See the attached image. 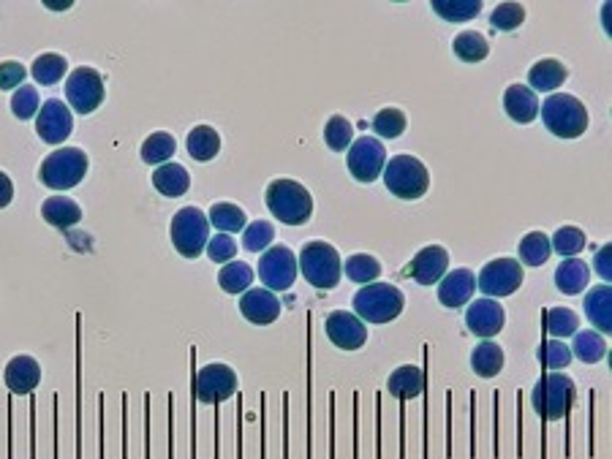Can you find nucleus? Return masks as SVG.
I'll list each match as a JSON object with an SVG mask.
<instances>
[{
    "instance_id": "1",
    "label": "nucleus",
    "mask_w": 612,
    "mask_h": 459,
    "mask_svg": "<svg viewBox=\"0 0 612 459\" xmlns=\"http://www.w3.org/2000/svg\"><path fill=\"white\" fill-rule=\"evenodd\" d=\"M267 210L286 226H302L313 215V196L300 182L278 177L267 185Z\"/></svg>"
},
{
    "instance_id": "2",
    "label": "nucleus",
    "mask_w": 612,
    "mask_h": 459,
    "mask_svg": "<svg viewBox=\"0 0 612 459\" xmlns=\"http://www.w3.org/2000/svg\"><path fill=\"white\" fill-rule=\"evenodd\" d=\"M539 115L544 120V128L558 139H577L588 131V123H591L583 101L569 93H553L544 98Z\"/></svg>"
},
{
    "instance_id": "3",
    "label": "nucleus",
    "mask_w": 612,
    "mask_h": 459,
    "mask_svg": "<svg viewBox=\"0 0 612 459\" xmlns=\"http://www.w3.org/2000/svg\"><path fill=\"white\" fill-rule=\"evenodd\" d=\"M384 185L395 199L417 201L430 188V172L417 155H392V161L384 166Z\"/></svg>"
},
{
    "instance_id": "4",
    "label": "nucleus",
    "mask_w": 612,
    "mask_h": 459,
    "mask_svg": "<svg viewBox=\"0 0 612 459\" xmlns=\"http://www.w3.org/2000/svg\"><path fill=\"white\" fill-rule=\"evenodd\" d=\"M577 400V386L566 373L542 375L531 392V405L544 421L566 419Z\"/></svg>"
},
{
    "instance_id": "5",
    "label": "nucleus",
    "mask_w": 612,
    "mask_h": 459,
    "mask_svg": "<svg viewBox=\"0 0 612 459\" xmlns=\"http://www.w3.org/2000/svg\"><path fill=\"white\" fill-rule=\"evenodd\" d=\"M403 291L392 283H370L354 294V313L368 324H389L403 313Z\"/></svg>"
},
{
    "instance_id": "6",
    "label": "nucleus",
    "mask_w": 612,
    "mask_h": 459,
    "mask_svg": "<svg viewBox=\"0 0 612 459\" xmlns=\"http://www.w3.org/2000/svg\"><path fill=\"white\" fill-rule=\"evenodd\" d=\"M88 174V155L79 147H60L49 153L39 166V182L52 191H68L77 188Z\"/></svg>"
},
{
    "instance_id": "7",
    "label": "nucleus",
    "mask_w": 612,
    "mask_h": 459,
    "mask_svg": "<svg viewBox=\"0 0 612 459\" xmlns=\"http://www.w3.org/2000/svg\"><path fill=\"white\" fill-rule=\"evenodd\" d=\"M169 240L183 259H199L210 242V220L199 207H183L169 223Z\"/></svg>"
},
{
    "instance_id": "8",
    "label": "nucleus",
    "mask_w": 612,
    "mask_h": 459,
    "mask_svg": "<svg viewBox=\"0 0 612 459\" xmlns=\"http://www.w3.org/2000/svg\"><path fill=\"white\" fill-rule=\"evenodd\" d=\"M297 267H300V272L311 286L327 288V291L338 286L340 275H343L340 253L324 240L305 242L300 259H297Z\"/></svg>"
},
{
    "instance_id": "9",
    "label": "nucleus",
    "mask_w": 612,
    "mask_h": 459,
    "mask_svg": "<svg viewBox=\"0 0 612 459\" xmlns=\"http://www.w3.org/2000/svg\"><path fill=\"white\" fill-rule=\"evenodd\" d=\"M107 98L104 77L93 66L74 68L66 77V101L71 112L77 115H93Z\"/></svg>"
},
{
    "instance_id": "10",
    "label": "nucleus",
    "mask_w": 612,
    "mask_h": 459,
    "mask_svg": "<svg viewBox=\"0 0 612 459\" xmlns=\"http://www.w3.org/2000/svg\"><path fill=\"white\" fill-rule=\"evenodd\" d=\"M237 386H240V381L229 364H204L202 370L194 375V397L199 402H207V405H218V402L234 397Z\"/></svg>"
},
{
    "instance_id": "11",
    "label": "nucleus",
    "mask_w": 612,
    "mask_h": 459,
    "mask_svg": "<svg viewBox=\"0 0 612 459\" xmlns=\"http://www.w3.org/2000/svg\"><path fill=\"white\" fill-rule=\"evenodd\" d=\"M346 166H349L351 177L357 182H376L387 166V150L379 139L373 136H360L357 142H351L349 155H346Z\"/></svg>"
},
{
    "instance_id": "12",
    "label": "nucleus",
    "mask_w": 612,
    "mask_h": 459,
    "mask_svg": "<svg viewBox=\"0 0 612 459\" xmlns=\"http://www.w3.org/2000/svg\"><path fill=\"white\" fill-rule=\"evenodd\" d=\"M523 264L517 259H493L490 264H485V269L479 272V280L476 286L482 294H487L490 299H501V297H512L517 288L523 286Z\"/></svg>"
},
{
    "instance_id": "13",
    "label": "nucleus",
    "mask_w": 612,
    "mask_h": 459,
    "mask_svg": "<svg viewBox=\"0 0 612 459\" xmlns=\"http://www.w3.org/2000/svg\"><path fill=\"white\" fill-rule=\"evenodd\" d=\"M297 256L286 245L264 250L259 261V278L270 291H289L297 280Z\"/></svg>"
},
{
    "instance_id": "14",
    "label": "nucleus",
    "mask_w": 612,
    "mask_h": 459,
    "mask_svg": "<svg viewBox=\"0 0 612 459\" xmlns=\"http://www.w3.org/2000/svg\"><path fill=\"white\" fill-rule=\"evenodd\" d=\"M74 131V112L68 109L66 101L60 98H49L36 115V134L41 142L60 144L66 142Z\"/></svg>"
},
{
    "instance_id": "15",
    "label": "nucleus",
    "mask_w": 612,
    "mask_h": 459,
    "mask_svg": "<svg viewBox=\"0 0 612 459\" xmlns=\"http://www.w3.org/2000/svg\"><path fill=\"white\" fill-rule=\"evenodd\" d=\"M324 332L340 351H360L368 343V326L365 321L349 313V310H335L324 321Z\"/></svg>"
},
{
    "instance_id": "16",
    "label": "nucleus",
    "mask_w": 612,
    "mask_h": 459,
    "mask_svg": "<svg viewBox=\"0 0 612 459\" xmlns=\"http://www.w3.org/2000/svg\"><path fill=\"white\" fill-rule=\"evenodd\" d=\"M506 324V310L501 307V302H496V299H474L471 305H468L466 310V326L468 332L476 337H485V340H490V337H496L501 329H504Z\"/></svg>"
},
{
    "instance_id": "17",
    "label": "nucleus",
    "mask_w": 612,
    "mask_h": 459,
    "mask_svg": "<svg viewBox=\"0 0 612 459\" xmlns=\"http://www.w3.org/2000/svg\"><path fill=\"white\" fill-rule=\"evenodd\" d=\"M447 269H449L447 248H441V245H428V248H422L414 259L408 261L406 275L417 280L419 286H436L438 280L447 275Z\"/></svg>"
},
{
    "instance_id": "18",
    "label": "nucleus",
    "mask_w": 612,
    "mask_h": 459,
    "mask_svg": "<svg viewBox=\"0 0 612 459\" xmlns=\"http://www.w3.org/2000/svg\"><path fill=\"white\" fill-rule=\"evenodd\" d=\"M240 313L253 326H270L281 316V299L270 288H248L240 297Z\"/></svg>"
},
{
    "instance_id": "19",
    "label": "nucleus",
    "mask_w": 612,
    "mask_h": 459,
    "mask_svg": "<svg viewBox=\"0 0 612 459\" xmlns=\"http://www.w3.org/2000/svg\"><path fill=\"white\" fill-rule=\"evenodd\" d=\"M476 291V275L471 269H455L438 280V302L449 310H457L471 302Z\"/></svg>"
},
{
    "instance_id": "20",
    "label": "nucleus",
    "mask_w": 612,
    "mask_h": 459,
    "mask_svg": "<svg viewBox=\"0 0 612 459\" xmlns=\"http://www.w3.org/2000/svg\"><path fill=\"white\" fill-rule=\"evenodd\" d=\"M3 381L11 394H30L41 383V364L33 356H14L3 370Z\"/></svg>"
},
{
    "instance_id": "21",
    "label": "nucleus",
    "mask_w": 612,
    "mask_h": 459,
    "mask_svg": "<svg viewBox=\"0 0 612 459\" xmlns=\"http://www.w3.org/2000/svg\"><path fill=\"white\" fill-rule=\"evenodd\" d=\"M504 109L506 115L512 117L515 123L528 125L539 117V98L528 85H509L504 93Z\"/></svg>"
},
{
    "instance_id": "22",
    "label": "nucleus",
    "mask_w": 612,
    "mask_h": 459,
    "mask_svg": "<svg viewBox=\"0 0 612 459\" xmlns=\"http://www.w3.org/2000/svg\"><path fill=\"white\" fill-rule=\"evenodd\" d=\"M585 318L591 321L593 329L599 335H610L612 332V286H593L585 294Z\"/></svg>"
},
{
    "instance_id": "23",
    "label": "nucleus",
    "mask_w": 612,
    "mask_h": 459,
    "mask_svg": "<svg viewBox=\"0 0 612 459\" xmlns=\"http://www.w3.org/2000/svg\"><path fill=\"white\" fill-rule=\"evenodd\" d=\"M555 286L566 297H577L585 288L591 286V267L583 259H564L555 269Z\"/></svg>"
},
{
    "instance_id": "24",
    "label": "nucleus",
    "mask_w": 612,
    "mask_h": 459,
    "mask_svg": "<svg viewBox=\"0 0 612 459\" xmlns=\"http://www.w3.org/2000/svg\"><path fill=\"white\" fill-rule=\"evenodd\" d=\"M387 392L392 397H398L400 402L422 397V392H425V373L419 367H414V364H403L398 370H392V375L387 378Z\"/></svg>"
},
{
    "instance_id": "25",
    "label": "nucleus",
    "mask_w": 612,
    "mask_h": 459,
    "mask_svg": "<svg viewBox=\"0 0 612 459\" xmlns=\"http://www.w3.org/2000/svg\"><path fill=\"white\" fill-rule=\"evenodd\" d=\"M566 77H569V71H566V66L561 63V60L555 58H544V60H536L534 66H531V71H528V87L531 90H539V93H553V90H558V87L564 85Z\"/></svg>"
},
{
    "instance_id": "26",
    "label": "nucleus",
    "mask_w": 612,
    "mask_h": 459,
    "mask_svg": "<svg viewBox=\"0 0 612 459\" xmlns=\"http://www.w3.org/2000/svg\"><path fill=\"white\" fill-rule=\"evenodd\" d=\"M41 218L47 220L49 226L66 231L82 220V207L74 199H68V196H49L41 204Z\"/></svg>"
},
{
    "instance_id": "27",
    "label": "nucleus",
    "mask_w": 612,
    "mask_h": 459,
    "mask_svg": "<svg viewBox=\"0 0 612 459\" xmlns=\"http://www.w3.org/2000/svg\"><path fill=\"white\" fill-rule=\"evenodd\" d=\"M185 147H188V155H191L194 161H213L215 155L221 153V134L215 131L213 125H194V128L188 131Z\"/></svg>"
},
{
    "instance_id": "28",
    "label": "nucleus",
    "mask_w": 612,
    "mask_h": 459,
    "mask_svg": "<svg viewBox=\"0 0 612 459\" xmlns=\"http://www.w3.org/2000/svg\"><path fill=\"white\" fill-rule=\"evenodd\" d=\"M153 185H156L158 193H164L169 199H177L191 188V174H188L183 163L169 161L153 172Z\"/></svg>"
},
{
    "instance_id": "29",
    "label": "nucleus",
    "mask_w": 612,
    "mask_h": 459,
    "mask_svg": "<svg viewBox=\"0 0 612 459\" xmlns=\"http://www.w3.org/2000/svg\"><path fill=\"white\" fill-rule=\"evenodd\" d=\"M504 364V348L493 343V340H485V343H479L474 351H471V370H474L479 378H496V375L504 370Z\"/></svg>"
},
{
    "instance_id": "30",
    "label": "nucleus",
    "mask_w": 612,
    "mask_h": 459,
    "mask_svg": "<svg viewBox=\"0 0 612 459\" xmlns=\"http://www.w3.org/2000/svg\"><path fill=\"white\" fill-rule=\"evenodd\" d=\"M452 52L463 63H482L490 55V41L482 33H476V30H463L452 41Z\"/></svg>"
},
{
    "instance_id": "31",
    "label": "nucleus",
    "mask_w": 612,
    "mask_h": 459,
    "mask_svg": "<svg viewBox=\"0 0 612 459\" xmlns=\"http://www.w3.org/2000/svg\"><path fill=\"white\" fill-rule=\"evenodd\" d=\"M517 253H520V264H525V267H544L547 259L553 256V245L544 231H531L520 240Z\"/></svg>"
},
{
    "instance_id": "32",
    "label": "nucleus",
    "mask_w": 612,
    "mask_h": 459,
    "mask_svg": "<svg viewBox=\"0 0 612 459\" xmlns=\"http://www.w3.org/2000/svg\"><path fill=\"white\" fill-rule=\"evenodd\" d=\"M574 343L569 345L574 359H580L583 364H596L602 362L604 354H607V343L599 332L593 329H583V332H574Z\"/></svg>"
},
{
    "instance_id": "33",
    "label": "nucleus",
    "mask_w": 612,
    "mask_h": 459,
    "mask_svg": "<svg viewBox=\"0 0 612 459\" xmlns=\"http://www.w3.org/2000/svg\"><path fill=\"white\" fill-rule=\"evenodd\" d=\"M210 226L221 231V234H234V231H243L248 226V218H245L243 207H237L232 201H218L210 207Z\"/></svg>"
},
{
    "instance_id": "34",
    "label": "nucleus",
    "mask_w": 612,
    "mask_h": 459,
    "mask_svg": "<svg viewBox=\"0 0 612 459\" xmlns=\"http://www.w3.org/2000/svg\"><path fill=\"white\" fill-rule=\"evenodd\" d=\"M175 153V136L166 134V131H156V134H150L145 142H142V161L150 163V166H164V163L172 161V155Z\"/></svg>"
},
{
    "instance_id": "35",
    "label": "nucleus",
    "mask_w": 612,
    "mask_h": 459,
    "mask_svg": "<svg viewBox=\"0 0 612 459\" xmlns=\"http://www.w3.org/2000/svg\"><path fill=\"white\" fill-rule=\"evenodd\" d=\"M66 58L63 55H55V52H44L39 58L33 60V66L28 68L30 77L36 79L39 85H58L60 79L66 77Z\"/></svg>"
},
{
    "instance_id": "36",
    "label": "nucleus",
    "mask_w": 612,
    "mask_h": 459,
    "mask_svg": "<svg viewBox=\"0 0 612 459\" xmlns=\"http://www.w3.org/2000/svg\"><path fill=\"white\" fill-rule=\"evenodd\" d=\"M343 272H346V278L354 280V283L370 286V283L379 280L381 261L373 259L370 253H354V256H349V261H343Z\"/></svg>"
},
{
    "instance_id": "37",
    "label": "nucleus",
    "mask_w": 612,
    "mask_h": 459,
    "mask_svg": "<svg viewBox=\"0 0 612 459\" xmlns=\"http://www.w3.org/2000/svg\"><path fill=\"white\" fill-rule=\"evenodd\" d=\"M218 286L224 288L226 294H245L253 286V269L243 261H229L218 272Z\"/></svg>"
},
{
    "instance_id": "38",
    "label": "nucleus",
    "mask_w": 612,
    "mask_h": 459,
    "mask_svg": "<svg viewBox=\"0 0 612 459\" xmlns=\"http://www.w3.org/2000/svg\"><path fill=\"white\" fill-rule=\"evenodd\" d=\"M430 6L441 20L447 22H468L479 17V11H482L479 0H433Z\"/></svg>"
},
{
    "instance_id": "39",
    "label": "nucleus",
    "mask_w": 612,
    "mask_h": 459,
    "mask_svg": "<svg viewBox=\"0 0 612 459\" xmlns=\"http://www.w3.org/2000/svg\"><path fill=\"white\" fill-rule=\"evenodd\" d=\"M544 324H547V335L553 340H564V337L580 332V318L569 307H550L544 316Z\"/></svg>"
},
{
    "instance_id": "40",
    "label": "nucleus",
    "mask_w": 612,
    "mask_h": 459,
    "mask_svg": "<svg viewBox=\"0 0 612 459\" xmlns=\"http://www.w3.org/2000/svg\"><path fill=\"white\" fill-rule=\"evenodd\" d=\"M351 139H354V125L343 115H332L327 125H324V142H327V147L335 150V153H346L351 147Z\"/></svg>"
},
{
    "instance_id": "41",
    "label": "nucleus",
    "mask_w": 612,
    "mask_h": 459,
    "mask_svg": "<svg viewBox=\"0 0 612 459\" xmlns=\"http://www.w3.org/2000/svg\"><path fill=\"white\" fill-rule=\"evenodd\" d=\"M406 125V112L398 109V106H387V109H381L379 115L373 117V131H376L381 139H398V136H403V131H406Z\"/></svg>"
},
{
    "instance_id": "42",
    "label": "nucleus",
    "mask_w": 612,
    "mask_h": 459,
    "mask_svg": "<svg viewBox=\"0 0 612 459\" xmlns=\"http://www.w3.org/2000/svg\"><path fill=\"white\" fill-rule=\"evenodd\" d=\"M553 253L564 256V259H577V253L585 250V234L577 226H564V229L555 231V237L550 240Z\"/></svg>"
},
{
    "instance_id": "43",
    "label": "nucleus",
    "mask_w": 612,
    "mask_h": 459,
    "mask_svg": "<svg viewBox=\"0 0 612 459\" xmlns=\"http://www.w3.org/2000/svg\"><path fill=\"white\" fill-rule=\"evenodd\" d=\"M272 240H275V229L270 220H253L243 229V248L248 253H262L270 248Z\"/></svg>"
},
{
    "instance_id": "44",
    "label": "nucleus",
    "mask_w": 612,
    "mask_h": 459,
    "mask_svg": "<svg viewBox=\"0 0 612 459\" xmlns=\"http://www.w3.org/2000/svg\"><path fill=\"white\" fill-rule=\"evenodd\" d=\"M39 109H41V98L36 87L22 85L14 90V96H11V112H14L17 120H30V117L39 115Z\"/></svg>"
},
{
    "instance_id": "45",
    "label": "nucleus",
    "mask_w": 612,
    "mask_h": 459,
    "mask_svg": "<svg viewBox=\"0 0 612 459\" xmlns=\"http://www.w3.org/2000/svg\"><path fill=\"white\" fill-rule=\"evenodd\" d=\"M572 351H569V345L564 343V340H542V348H539V362L544 364V367H550V370H566L569 364H572Z\"/></svg>"
},
{
    "instance_id": "46",
    "label": "nucleus",
    "mask_w": 612,
    "mask_h": 459,
    "mask_svg": "<svg viewBox=\"0 0 612 459\" xmlns=\"http://www.w3.org/2000/svg\"><path fill=\"white\" fill-rule=\"evenodd\" d=\"M525 22V9L520 3H498L493 14H490V25L504 33H512Z\"/></svg>"
},
{
    "instance_id": "47",
    "label": "nucleus",
    "mask_w": 612,
    "mask_h": 459,
    "mask_svg": "<svg viewBox=\"0 0 612 459\" xmlns=\"http://www.w3.org/2000/svg\"><path fill=\"white\" fill-rule=\"evenodd\" d=\"M207 256H210V261H215V264H229V261H234V256H237V242L229 237V234H215V237H210V242H207Z\"/></svg>"
},
{
    "instance_id": "48",
    "label": "nucleus",
    "mask_w": 612,
    "mask_h": 459,
    "mask_svg": "<svg viewBox=\"0 0 612 459\" xmlns=\"http://www.w3.org/2000/svg\"><path fill=\"white\" fill-rule=\"evenodd\" d=\"M30 71L17 60H3L0 63V90H17L25 85V77Z\"/></svg>"
},
{
    "instance_id": "49",
    "label": "nucleus",
    "mask_w": 612,
    "mask_h": 459,
    "mask_svg": "<svg viewBox=\"0 0 612 459\" xmlns=\"http://www.w3.org/2000/svg\"><path fill=\"white\" fill-rule=\"evenodd\" d=\"M593 264H596V272L602 275L604 283H610L612 280V264H610V245H604V248L596 250V259H593Z\"/></svg>"
},
{
    "instance_id": "50",
    "label": "nucleus",
    "mask_w": 612,
    "mask_h": 459,
    "mask_svg": "<svg viewBox=\"0 0 612 459\" xmlns=\"http://www.w3.org/2000/svg\"><path fill=\"white\" fill-rule=\"evenodd\" d=\"M14 199V182L6 172H0V210H6Z\"/></svg>"
},
{
    "instance_id": "51",
    "label": "nucleus",
    "mask_w": 612,
    "mask_h": 459,
    "mask_svg": "<svg viewBox=\"0 0 612 459\" xmlns=\"http://www.w3.org/2000/svg\"><path fill=\"white\" fill-rule=\"evenodd\" d=\"M47 6L49 9H71V3H68V0L66 3H47Z\"/></svg>"
}]
</instances>
